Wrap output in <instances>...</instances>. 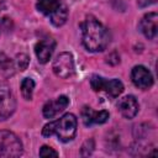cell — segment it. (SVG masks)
<instances>
[{
  "label": "cell",
  "mask_w": 158,
  "mask_h": 158,
  "mask_svg": "<svg viewBox=\"0 0 158 158\" xmlns=\"http://www.w3.org/2000/svg\"><path fill=\"white\" fill-rule=\"evenodd\" d=\"M110 114L106 110L101 111H94L89 106H84L81 109V120L85 126H93V125H101L105 123L109 120Z\"/></svg>",
  "instance_id": "obj_12"
},
{
  "label": "cell",
  "mask_w": 158,
  "mask_h": 158,
  "mask_svg": "<svg viewBox=\"0 0 158 158\" xmlns=\"http://www.w3.org/2000/svg\"><path fill=\"white\" fill-rule=\"evenodd\" d=\"M117 109L120 111V114L125 117V118H133L139 109L138 101L133 95H126L123 98H121L117 102Z\"/></svg>",
  "instance_id": "obj_13"
},
{
  "label": "cell",
  "mask_w": 158,
  "mask_h": 158,
  "mask_svg": "<svg viewBox=\"0 0 158 158\" xmlns=\"http://www.w3.org/2000/svg\"><path fill=\"white\" fill-rule=\"evenodd\" d=\"M131 80L138 89L147 90L153 85L152 73L143 65H135L131 70Z\"/></svg>",
  "instance_id": "obj_8"
},
{
  "label": "cell",
  "mask_w": 158,
  "mask_h": 158,
  "mask_svg": "<svg viewBox=\"0 0 158 158\" xmlns=\"http://www.w3.org/2000/svg\"><path fill=\"white\" fill-rule=\"evenodd\" d=\"M81 42L89 52H102L111 41L110 31L94 16L89 15L80 23Z\"/></svg>",
  "instance_id": "obj_1"
},
{
  "label": "cell",
  "mask_w": 158,
  "mask_h": 158,
  "mask_svg": "<svg viewBox=\"0 0 158 158\" xmlns=\"http://www.w3.org/2000/svg\"><path fill=\"white\" fill-rule=\"evenodd\" d=\"M78 120L73 114H65L62 117L57 118L56 121L48 122L42 128V136L51 137L56 135L59 141L69 142L77 135Z\"/></svg>",
  "instance_id": "obj_2"
},
{
  "label": "cell",
  "mask_w": 158,
  "mask_h": 158,
  "mask_svg": "<svg viewBox=\"0 0 158 158\" xmlns=\"http://www.w3.org/2000/svg\"><path fill=\"white\" fill-rule=\"evenodd\" d=\"M40 157H58V152L49 146H42L38 152Z\"/></svg>",
  "instance_id": "obj_18"
},
{
  "label": "cell",
  "mask_w": 158,
  "mask_h": 158,
  "mask_svg": "<svg viewBox=\"0 0 158 158\" xmlns=\"http://www.w3.org/2000/svg\"><path fill=\"white\" fill-rule=\"evenodd\" d=\"M95 148V143H94V139L90 138V139H86L84 142V144L81 146V149H80V154L83 157H88V156H91L93 151Z\"/></svg>",
  "instance_id": "obj_17"
},
{
  "label": "cell",
  "mask_w": 158,
  "mask_h": 158,
  "mask_svg": "<svg viewBox=\"0 0 158 158\" xmlns=\"http://www.w3.org/2000/svg\"><path fill=\"white\" fill-rule=\"evenodd\" d=\"M28 62H30L28 57H27L26 54H23V53H20V54L16 56V58H15V60H14V64H15V68H16L17 70L22 72V70H25V69L27 68Z\"/></svg>",
  "instance_id": "obj_16"
},
{
  "label": "cell",
  "mask_w": 158,
  "mask_h": 158,
  "mask_svg": "<svg viewBox=\"0 0 158 158\" xmlns=\"http://www.w3.org/2000/svg\"><path fill=\"white\" fill-rule=\"evenodd\" d=\"M53 73L60 78V79H68L72 78L75 74V65H74V58L72 53L69 52H62L59 53L52 64Z\"/></svg>",
  "instance_id": "obj_6"
},
{
  "label": "cell",
  "mask_w": 158,
  "mask_h": 158,
  "mask_svg": "<svg viewBox=\"0 0 158 158\" xmlns=\"http://www.w3.org/2000/svg\"><path fill=\"white\" fill-rule=\"evenodd\" d=\"M20 89H21V94H22V96H23L25 100H32L33 89H35V81H33V79H31V78H25V79L21 81Z\"/></svg>",
  "instance_id": "obj_14"
},
{
  "label": "cell",
  "mask_w": 158,
  "mask_h": 158,
  "mask_svg": "<svg viewBox=\"0 0 158 158\" xmlns=\"http://www.w3.org/2000/svg\"><path fill=\"white\" fill-rule=\"evenodd\" d=\"M14 69H15L14 62L10 60L4 53H0V70L6 75H11L14 73Z\"/></svg>",
  "instance_id": "obj_15"
},
{
  "label": "cell",
  "mask_w": 158,
  "mask_h": 158,
  "mask_svg": "<svg viewBox=\"0 0 158 158\" xmlns=\"http://www.w3.org/2000/svg\"><path fill=\"white\" fill-rule=\"evenodd\" d=\"M90 86L94 91L100 93L104 91L111 98H117L123 91V84L121 80L114 79H105L100 75H93L90 79Z\"/></svg>",
  "instance_id": "obj_5"
},
{
  "label": "cell",
  "mask_w": 158,
  "mask_h": 158,
  "mask_svg": "<svg viewBox=\"0 0 158 158\" xmlns=\"http://www.w3.org/2000/svg\"><path fill=\"white\" fill-rule=\"evenodd\" d=\"M11 28V20L4 16H0V32L9 31Z\"/></svg>",
  "instance_id": "obj_19"
},
{
  "label": "cell",
  "mask_w": 158,
  "mask_h": 158,
  "mask_svg": "<svg viewBox=\"0 0 158 158\" xmlns=\"http://www.w3.org/2000/svg\"><path fill=\"white\" fill-rule=\"evenodd\" d=\"M36 7L41 14L47 16L56 27H60L67 22L68 7L60 0H37Z\"/></svg>",
  "instance_id": "obj_3"
},
{
  "label": "cell",
  "mask_w": 158,
  "mask_h": 158,
  "mask_svg": "<svg viewBox=\"0 0 158 158\" xmlns=\"http://www.w3.org/2000/svg\"><path fill=\"white\" fill-rule=\"evenodd\" d=\"M23 153V144L17 135L11 131L0 130V157L15 158Z\"/></svg>",
  "instance_id": "obj_4"
},
{
  "label": "cell",
  "mask_w": 158,
  "mask_h": 158,
  "mask_svg": "<svg viewBox=\"0 0 158 158\" xmlns=\"http://www.w3.org/2000/svg\"><path fill=\"white\" fill-rule=\"evenodd\" d=\"M139 30L141 32L148 38L154 40L158 33V15L157 12H148L139 21Z\"/></svg>",
  "instance_id": "obj_10"
},
{
  "label": "cell",
  "mask_w": 158,
  "mask_h": 158,
  "mask_svg": "<svg viewBox=\"0 0 158 158\" xmlns=\"http://www.w3.org/2000/svg\"><path fill=\"white\" fill-rule=\"evenodd\" d=\"M54 48H56V41L53 38L47 37V38L40 40L35 46V53L38 62L41 64H46L51 59L54 52Z\"/></svg>",
  "instance_id": "obj_11"
},
{
  "label": "cell",
  "mask_w": 158,
  "mask_h": 158,
  "mask_svg": "<svg viewBox=\"0 0 158 158\" xmlns=\"http://www.w3.org/2000/svg\"><path fill=\"white\" fill-rule=\"evenodd\" d=\"M16 110V99L12 94L11 88L0 81V121L7 120Z\"/></svg>",
  "instance_id": "obj_7"
},
{
  "label": "cell",
  "mask_w": 158,
  "mask_h": 158,
  "mask_svg": "<svg viewBox=\"0 0 158 158\" xmlns=\"http://www.w3.org/2000/svg\"><path fill=\"white\" fill-rule=\"evenodd\" d=\"M68 105H69V99L65 95H60V96L56 98L54 100L47 101L43 105L42 114H43L44 118H53L57 115H59L60 112H63Z\"/></svg>",
  "instance_id": "obj_9"
}]
</instances>
